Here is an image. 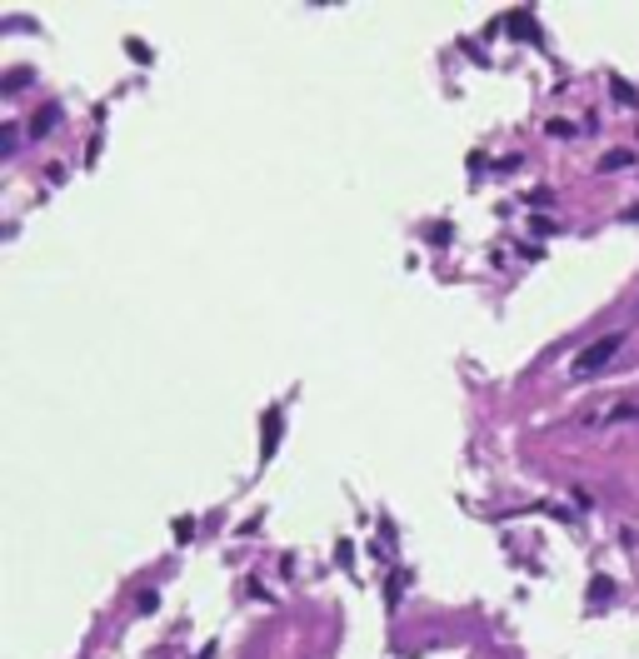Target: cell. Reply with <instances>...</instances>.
<instances>
[{
	"instance_id": "cell-7",
	"label": "cell",
	"mask_w": 639,
	"mask_h": 659,
	"mask_svg": "<svg viewBox=\"0 0 639 659\" xmlns=\"http://www.w3.org/2000/svg\"><path fill=\"white\" fill-rule=\"evenodd\" d=\"M125 50H130V60H140V66H145V60H150V46H145V40H125Z\"/></svg>"
},
{
	"instance_id": "cell-8",
	"label": "cell",
	"mask_w": 639,
	"mask_h": 659,
	"mask_svg": "<svg viewBox=\"0 0 639 659\" xmlns=\"http://www.w3.org/2000/svg\"><path fill=\"white\" fill-rule=\"evenodd\" d=\"M155 604H160V594H155V589H140V594H135V609H140V614H150Z\"/></svg>"
},
{
	"instance_id": "cell-5",
	"label": "cell",
	"mask_w": 639,
	"mask_h": 659,
	"mask_svg": "<svg viewBox=\"0 0 639 659\" xmlns=\"http://www.w3.org/2000/svg\"><path fill=\"white\" fill-rule=\"evenodd\" d=\"M609 90H614V100H620V105H639V95H634V85H629V80H614Z\"/></svg>"
},
{
	"instance_id": "cell-11",
	"label": "cell",
	"mask_w": 639,
	"mask_h": 659,
	"mask_svg": "<svg viewBox=\"0 0 639 659\" xmlns=\"http://www.w3.org/2000/svg\"><path fill=\"white\" fill-rule=\"evenodd\" d=\"M625 220H639V205H629V210H625Z\"/></svg>"
},
{
	"instance_id": "cell-10",
	"label": "cell",
	"mask_w": 639,
	"mask_h": 659,
	"mask_svg": "<svg viewBox=\"0 0 639 659\" xmlns=\"http://www.w3.org/2000/svg\"><path fill=\"white\" fill-rule=\"evenodd\" d=\"M335 560H340V564H350V560H355V544H350V540H340V544H335Z\"/></svg>"
},
{
	"instance_id": "cell-2",
	"label": "cell",
	"mask_w": 639,
	"mask_h": 659,
	"mask_svg": "<svg viewBox=\"0 0 639 659\" xmlns=\"http://www.w3.org/2000/svg\"><path fill=\"white\" fill-rule=\"evenodd\" d=\"M275 440H280V410H265V440H260V464H270Z\"/></svg>"
},
{
	"instance_id": "cell-6",
	"label": "cell",
	"mask_w": 639,
	"mask_h": 659,
	"mask_svg": "<svg viewBox=\"0 0 639 659\" xmlns=\"http://www.w3.org/2000/svg\"><path fill=\"white\" fill-rule=\"evenodd\" d=\"M524 200H529V205H535V210H544V205H555V190H544V185H540V190H529V195H524Z\"/></svg>"
},
{
	"instance_id": "cell-4",
	"label": "cell",
	"mask_w": 639,
	"mask_h": 659,
	"mask_svg": "<svg viewBox=\"0 0 639 659\" xmlns=\"http://www.w3.org/2000/svg\"><path fill=\"white\" fill-rule=\"evenodd\" d=\"M55 120H60V105H46L35 120H30V135H46V130H55Z\"/></svg>"
},
{
	"instance_id": "cell-1",
	"label": "cell",
	"mask_w": 639,
	"mask_h": 659,
	"mask_svg": "<svg viewBox=\"0 0 639 659\" xmlns=\"http://www.w3.org/2000/svg\"><path fill=\"white\" fill-rule=\"evenodd\" d=\"M620 345H625V330H614V335H604V340H594V345H584L580 355H574V375H594V370H604L614 355H620Z\"/></svg>"
},
{
	"instance_id": "cell-9",
	"label": "cell",
	"mask_w": 639,
	"mask_h": 659,
	"mask_svg": "<svg viewBox=\"0 0 639 659\" xmlns=\"http://www.w3.org/2000/svg\"><path fill=\"white\" fill-rule=\"evenodd\" d=\"M609 594H614V584L600 575V580H589V600H609Z\"/></svg>"
},
{
	"instance_id": "cell-3",
	"label": "cell",
	"mask_w": 639,
	"mask_h": 659,
	"mask_svg": "<svg viewBox=\"0 0 639 659\" xmlns=\"http://www.w3.org/2000/svg\"><path fill=\"white\" fill-rule=\"evenodd\" d=\"M634 160H639V155H634V150H609V155H604V160H600V170H604V175H614V170H629V165H634Z\"/></svg>"
}]
</instances>
